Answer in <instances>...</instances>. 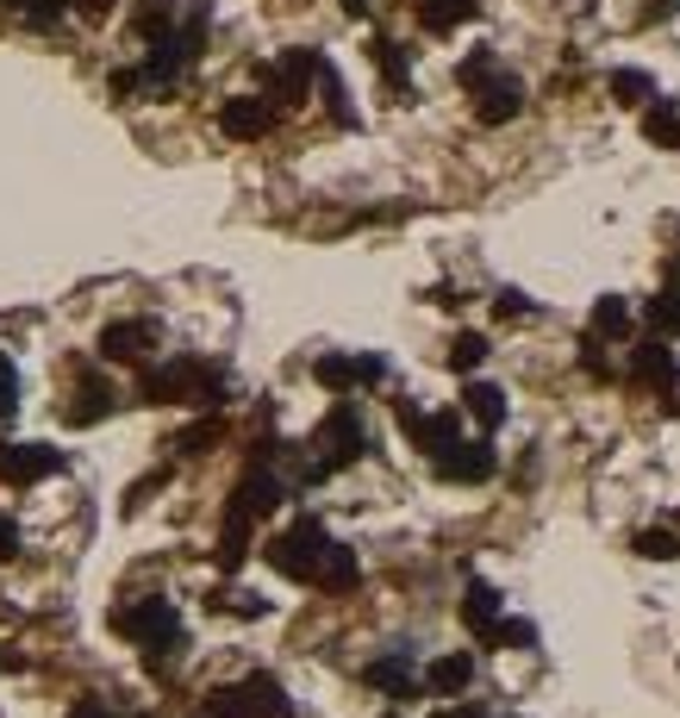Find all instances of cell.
<instances>
[{
	"label": "cell",
	"mask_w": 680,
	"mask_h": 718,
	"mask_svg": "<svg viewBox=\"0 0 680 718\" xmlns=\"http://www.w3.org/2000/svg\"><path fill=\"white\" fill-rule=\"evenodd\" d=\"M356 575H363V563H356V550L331 544L325 568H319V587H325V594H344V587H356Z\"/></svg>",
	"instance_id": "obj_17"
},
{
	"label": "cell",
	"mask_w": 680,
	"mask_h": 718,
	"mask_svg": "<svg viewBox=\"0 0 680 718\" xmlns=\"http://www.w3.org/2000/svg\"><path fill=\"white\" fill-rule=\"evenodd\" d=\"M51 468H63L57 450H44V444H0V482L32 487V482H44Z\"/></svg>",
	"instance_id": "obj_8"
},
{
	"label": "cell",
	"mask_w": 680,
	"mask_h": 718,
	"mask_svg": "<svg viewBox=\"0 0 680 718\" xmlns=\"http://www.w3.org/2000/svg\"><path fill=\"white\" fill-rule=\"evenodd\" d=\"M219 382L207 363H169L163 375H144V394L151 400H194V407H207V400H219Z\"/></svg>",
	"instance_id": "obj_5"
},
{
	"label": "cell",
	"mask_w": 680,
	"mask_h": 718,
	"mask_svg": "<svg viewBox=\"0 0 680 718\" xmlns=\"http://www.w3.org/2000/svg\"><path fill=\"white\" fill-rule=\"evenodd\" d=\"M637 556L668 563V556H680V538H675V531H637Z\"/></svg>",
	"instance_id": "obj_28"
},
{
	"label": "cell",
	"mask_w": 680,
	"mask_h": 718,
	"mask_svg": "<svg viewBox=\"0 0 680 718\" xmlns=\"http://www.w3.org/2000/svg\"><path fill=\"white\" fill-rule=\"evenodd\" d=\"M675 151H680V144H675Z\"/></svg>",
	"instance_id": "obj_37"
},
{
	"label": "cell",
	"mask_w": 680,
	"mask_h": 718,
	"mask_svg": "<svg viewBox=\"0 0 680 718\" xmlns=\"http://www.w3.org/2000/svg\"><path fill=\"white\" fill-rule=\"evenodd\" d=\"M269 568H281L288 582H312L319 587V568H325V556H331V538H325V524L319 519H293L281 538H269Z\"/></svg>",
	"instance_id": "obj_1"
},
{
	"label": "cell",
	"mask_w": 680,
	"mask_h": 718,
	"mask_svg": "<svg viewBox=\"0 0 680 718\" xmlns=\"http://www.w3.org/2000/svg\"><path fill=\"white\" fill-rule=\"evenodd\" d=\"M643 137H649V144H680V107L656 100V107L643 113Z\"/></svg>",
	"instance_id": "obj_19"
},
{
	"label": "cell",
	"mask_w": 680,
	"mask_h": 718,
	"mask_svg": "<svg viewBox=\"0 0 680 718\" xmlns=\"http://www.w3.org/2000/svg\"><path fill=\"white\" fill-rule=\"evenodd\" d=\"M493 307H500V319H525V312H531V300H525L519 288H500V294H493Z\"/></svg>",
	"instance_id": "obj_30"
},
{
	"label": "cell",
	"mask_w": 680,
	"mask_h": 718,
	"mask_svg": "<svg viewBox=\"0 0 680 718\" xmlns=\"http://www.w3.org/2000/svg\"><path fill=\"white\" fill-rule=\"evenodd\" d=\"M475 100H481V107H475V113H481V125H505V119L525 113V88H519L512 76H493L487 88H475Z\"/></svg>",
	"instance_id": "obj_10"
},
{
	"label": "cell",
	"mask_w": 680,
	"mask_h": 718,
	"mask_svg": "<svg viewBox=\"0 0 680 718\" xmlns=\"http://www.w3.org/2000/svg\"><path fill=\"white\" fill-rule=\"evenodd\" d=\"M113 7H119V0H81V13H88V20H107Z\"/></svg>",
	"instance_id": "obj_32"
},
{
	"label": "cell",
	"mask_w": 680,
	"mask_h": 718,
	"mask_svg": "<svg viewBox=\"0 0 680 718\" xmlns=\"http://www.w3.org/2000/svg\"><path fill=\"white\" fill-rule=\"evenodd\" d=\"M312 450H325L319 463H331V468L356 463V456L369 450V431H363V419H356V407H350V400H337V407L325 412V426L312 431Z\"/></svg>",
	"instance_id": "obj_4"
},
{
	"label": "cell",
	"mask_w": 680,
	"mask_h": 718,
	"mask_svg": "<svg viewBox=\"0 0 680 718\" xmlns=\"http://www.w3.org/2000/svg\"><path fill=\"white\" fill-rule=\"evenodd\" d=\"M344 7H350V13H363V0H344Z\"/></svg>",
	"instance_id": "obj_36"
},
{
	"label": "cell",
	"mask_w": 680,
	"mask_h": 718,
	"mask_svg": "<svg viewBox=\"0 0 680 718\" xmlns=\"http://www.w3.org/2000/svg\"><path fill=\"white\" fill-rule=\"evenodd\" d=\"M113 625L125 631V638H137L144 650H176L181 643V619H176V606L169 600H137V606H119L113 612Z\"/></svg>",
	"instance_id": "obj_3"
},
{
	"label": "cell",
	"mask_w": 680,
	"mask_h": 718,
	"mask_svg": "<svg viewBox=\"0 0 680 718\" xmlns=\"http://www.w3.org/2000/svg\"><path fill=\"white\" fill-rule=\"evenodd\" d=\"M13 407H20V375H13L7 356H0V419H13Z\"/></svg>",
	"instance_id": "obj_29"
},
{
	"label": "cell",
	"mask_w": 680,
	"mask_h": 718,
	"mask_svg": "<svg viewBox=\"0 0 680 718\" xmlns=\"http://www.w3.org/2000/svg\"><path fill=\"white\" fill-rule=\"evenodd\" d=\"M481 13V0H419V25L425 32H449V25H462Z\"/></svg>",
	"instance_id": "obj_15"
},
{
	"label": "cell",
	"mask_w": 680,
	"mask_h": 718,
	"mask_svg": "<svg viewBox=\"0 0 680 718\" xmlns=\"http://www.w3.org/2000/svg\"><path fill=\"white\" fill-rule=\"evenodd\" d=\"M631 375H643V382H675V356L661 344H637V356H631Z\"/></svg>",
	"instance_id": "obj_21"
},
{
	"label": "cell",
	"mask_w": 680,
	"mask_h": 718,
	"mask_svg": "<svg viewBox=\"0 0 680 718\" xmlns=\"http://www.w3.org/2000/svg\"><path fill=\"white\" fill-rule=\"evenodd\" d=\"M668 13H680V0H649V20H668Z\"/></svg>",
	"instance_id": "obj_34"
},
{
	"label": "cell",
	"mask_w": 680,
	"mask_h": 718,
	"mask_svg": "<svg viewBox=\"0 0 680 718\" xmlns=\"http://www.w3.org/2000/svg\"><path fill=\"white\" fill-rule=\"evenodd\" d=\"M400 431H406L425 456H444V450L462 444V419H456V412H425V407H412V400H400Z\"/></svg>",
	"instance_id": "obj_6"
},
{
	"label": "cell",
	"mask_w": 680,
	"mask_h": 718,
	"mask_svg": "<svg viewBox=\"0 0 680 718\" xmlns=\"http://www.w3.org/2000/svg\"><path fill=\"white\" fill-rule=\"evenodd\" d=\"M219 132L225 137H263L269 132V100H250V95H237L219 107Z\"/></svg>",
	"instance_id": "obj_11"
},
{
	"label": "cell",
	"mask_w": 680,
	"mask_h": 718,
	"mask_svg": "<svg viewBox=\"0 0 680 718\" xmlns=\"http://www.w3.org/2000/svg\"><path fill=\"white\" fill-rule=\"evenodd\" d=\"M649 325H656L661 338H680V288H661L656 300H649Z\"/></svg>",
	"instance_id": "obj_25"
},
{
	"label": "cell",
	"mask_w": 680,
	"mask_h": 718,
	"mask_svg": "<svg viewBox=\"0 0 680 718\" xmlns=\"http://www.w3.org/2000/svg\"><path fill=\"white\" fill-rule=\"evenodd\" d=\"M325 63H319V51H288V57H275L269 69H263V81H269L275 100H306L312 76H319Z\"/></svg>",
	"instance_id": "obj_7"
},
{
	"label": "cell",
	"mask_w": 680,
	"mask_h": 718,
	"mask_svg": "<svg viewBox=\"0 0 680 718\" xmlns=\"http://www.w3.org/2000/svg\"><path fill=\"white\" fill-rule=\"evenodd\" d=\"M493 468H500V456H493V444H456V450H444V456H437V475H444V482H487V475H493Z\"/></svg>",
	"instance_id": "obj_9"
},
{
	"label": "cell",
	"mask_w": 680,
	"mask_h": 718,
	"mask_svg": "<svg viewBox=\"0 0 680 718\" xmlns=\"http://www.w3.org/2000/svg\"><path fill=\"white\" fill-rule=\"evenodd\" d=\"M144 344H156V325H151V319H119V325L100 331V350H107V356H119V363H125V356H144Z\"/></svg>",
	"instance_id": "obj_13"
},
{
	"label": "cell",
	"mask_w": 680,
	"mask_h": 718,
	"mask_svg": "<svg viewBox=\"0 0 680 718\" xmlns=\"http://www.w3.org/2000/svg\"><path fill=\"white\" fill-rule=\"evenodd\" d=\"M462 407L475 412V419H481L487 431H493V426L505 419V394H500V388H487V382H475V388L462 394Z\"/></svg>",
	"instance_id": "obj_20"
},
{
	"label": "cell",
	"mask_w": 680,
	"mask_h": 718,
	"mask_svg": "<svg viewBox=\"0 0 680 718\" xmlns=\"http://www.w3.org/2000/svg\"><path fill=\"white\" fill-rule=\"evenodd\" d=\"M462 625L475 631V638L493 643V631H500V594H493L487 582H468V594H462Z\"/></svg>",
	"instance_id": "obj_12"
},
{
	"label": "cell",
	"mask_w": 680,
	"mask_h": 718,
	"mask_svg": "<svg viewBox=\"0 0 680 718\" xmlns=\"http://www.w3.org/2000/svg\"><path fill=\"white\" fill-rule=\"evenodd\" d=\"M288 694H281V681L275 675H250L237 681V687H219L207 699V718H288Z\"/></svg>",
	"instance_id": "obj_2"
},
{
	"label": "cell",
	"mask_w": 680,
	"mask_h": 718,
	"mask_svg": "<svg viewBox=\"0 0 680 718\" xmlns=\"http://www.w3.org/2000/svg\"><path fill=\"white\" fill-rule=\"evenodd\" d=\"M312 375H319L331 394H350L356 382H363V363H356V356H319V363H312Z\"/></svg>",
	"instance_id": "obj_18"
},
{
	"label": "cell",
	"mask_w": 680,
	"mask_h": 718,
	"mask_svg": "<svg viewBox=\"0 0 680 718\" xmlns=\"http://www.w3.org/2000/svg\"><path fill=\"white\" fill-rule=\"evenodd\" d=\"M437 718H487L481 706H449V713H437Z\"/></svg>",
	"instance_id": "obj_35"
},
{
	"label": "cell",
	"mask_w": 680,
	"mask_h": 718,
	"mask_svg": "<svg viewBox=\"0 0 680 718\" xmlns=\"http://www.w3.org/2000/svg\"><path fill=\"white\" fill-rule=\"evenodd\" d=\"M481 363H487V338H481V331H462V338H456V344H449V369H481Z\"/></svg>",
	"instance_id": "obj_26"
},
{
	"label": "cell",
	"mask_w": 680,
	"mask_h": 718,
	"mask_svg": "<svg viewBox=\"0 0 680 718\" xmlns=\"http://www.w3.org/2000/svg\"><path fill=\"white\" fill-rule=\"evenodd\" d=\"M13 550H20V531H13V524L0 519V556H13Z\"/></svg>",
	"instance_id": "obj_31"
},
{
	"label": "cell",
	"mask_w": 680,
	"mask_h": 718,
	"mask_svg": "<svg viewBox=\"0 0 680 718\" xmlns=\"http://www.w3.org/2000/svg\"><path fill=\"white\" fill-rule=\"evenodd\" d=\"M369 51H375V63H381V76H388V88H393V95H406V57H400V44L375 38Z\"/></svg>",
	"instance_id": "obj_27"
},
{
	"label": "cell",
	"mask_w": 680,
	"mask_h": 718,
	"mask_svg": "<svg viewBox=\"0 0 680 718\" xmlns=\"http://www.w3.org/2000/svg\"><path fill=\"white\" fill-rule=\"evenodd\" d=\"M363 675H369V687H388L393 699H406V694H412V656H406V650H393V656L369 662Z\"/></svg>",
	"instance_id": "obj_14"
},
{
	"label": "cell",
	"mask_w": 680,
	"mask_h": 718,
	"mask_svg": "<svg viewBox=\"0 0 680 718\" xmlns=\"http://www.w3.org/2000/svg\"><path fill=\"white\" fill-rule=\"evenodd\" d=\"M493 76H500V57H493V51H468L462 69H456V81H462L468 95H475V88H487Z\"/></svg>",
	"instance_id": "obj_22"
},
{
	"label": "cell",
	"mask_w": 680,
	"mask_h": 718,
	"mask_svg": "<svg viewBox=\"0 0 680 718\" xmlns=\"http://www.w3.org/2000/svg\"><path fill=\"white\" fill-rule=\"evenodd\" d=\"M468 681H475V662H468L462 650H456V656H437V662L425 669V687H431V694H462Z\"/></svg>",
	"instance_id": "obj_16"
},
{
	"label": "cell",
	"mask_w": 680,
	"mask_h": 718,
	"mask_svg": "<svg viewBox=\"0 0 680 718\" xmlns=\"http://www.w3.org/2000/svg\"><path fill=\"white\" fill-rule=\"evenodd\" d=\"M612 95L624 107H643V100H656V81L643 76V69H612Z\"/></svg>",
	"instance_id": "obj_23"
},
{
	"label": "cell",
	"mask_w": 680,
	"mask_h": 718,
	"mask_svg": "<svg viewBox=\"0 0 680 718\" xmlns=\"http://www.w3.org/2000/svg\"><path fill=\"white\" fill-rule=\"evenodd\" d=\"M69 718H113V713H107L100 699H81V706H76V713H69Z\"/></svg>",
	"instance_id": "obj_33"
},
{
	"label": "cell",
	"mask_w": 680,
	"mask_h": 718,
	"mask_svg": "<svg viewBox=\"0 0 680 718\" xmlns=\"http://www.w3.org/2000/svg\"><path fill=\"white\" fill-rule=\"evenodd\" d=\"M593 331H600V338H624V331H631V307H624L618 294H605L600 307H593Z\"/></svg>",
	"instance_id": "obj_24"
}]
</instances>
